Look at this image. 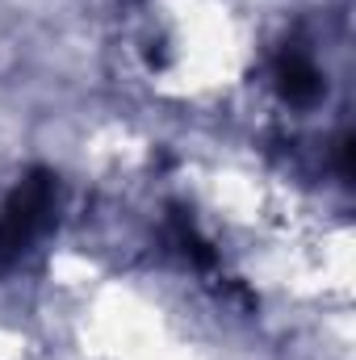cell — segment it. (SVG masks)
I'll use <instances>...</instances> for the list:
<instances>
[{"mask_svg": "<svg viewBox=\"0 0 356 360\" xmlns=\"http://www.w3.org/2000/svg\"><path fill=\"white\" fill-rule=\"evenodd\" d=\"M51 205H55V176L42 172V168L30 172L13 188V197L0 210V269H8L13 260H21V252L42 231Z\"/></svg>", "mask_w": 356, "mask_h": 360, "instance_id": "6da1fadb", "label": "cell"}, {"mask_svg": "<svg viewBox=\"0 0 356 360\" xmlns=\"http://www.w3.org/2000/svg\"><path fill=\"white\" fill-rule=\"evenodd\" d=\"M276 84L293 105H310L319 96V72H314V63L302 51H285L276 59Z\"/></svg>", "mask_w": 356, "mask_h": 360, "instance_id": "7a4b0ae2", "label": "cell"}]
</instances>
